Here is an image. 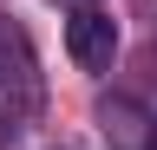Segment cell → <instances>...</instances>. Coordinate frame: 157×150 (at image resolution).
I'll return each mask as SVG.
<instances>
[{
    "instance_id": "cell-1",
    "label": "cell",
    "mask_w": 157,
    "mask_h": 150,
    "mask_svg": "<svg viewBox=\"0 0 157 150\" xmlns=\"http://www.w3.org/2000/svg\"><path fill=\"white\" fill-rule=\"evenodd\" d=\"M66 52H72L78 72H105L118 59V20L98 13V7H78L72 20H66Z\"/></svg>"
},
{
    "instance_id": "cell-2",
    "label": "cell",
    "mask_w": 157,
    "mask_h": 150,
    "mask_svg": "<svg viewBox=\"0 0 157 150\" xmlns=\"http://www.w3.org/2000/svg\"><path fill=\"white\" fill-rule=\"evenodd\" d=\"M98 130L111 137V150H157V118L137 98H105L98 104Z\"/></svg>"
}]
</instances>
